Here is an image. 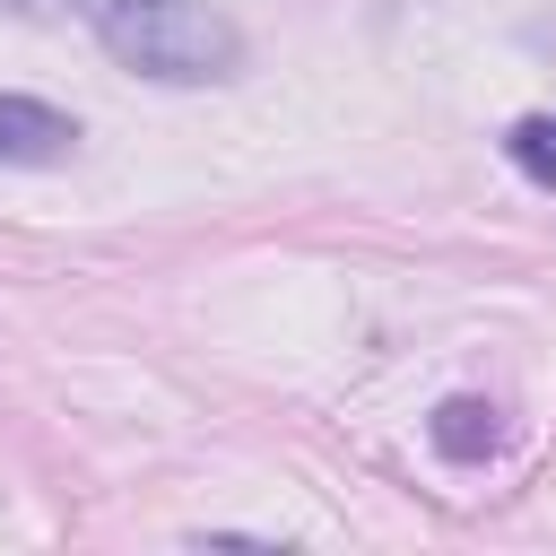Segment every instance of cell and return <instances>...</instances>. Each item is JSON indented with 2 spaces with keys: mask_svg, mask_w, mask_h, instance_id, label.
<instances>
[{
  "mask_svg": "<svg viewBox=\"0 0 556 556\" xmlns=\"http://www.w3.org/2000/svg\"><path fill=\"white\" fill-rule=\"evenodd\" d=\"M504 156H513V174H521V182L556 191V122H547V113H521V122L504 130Z\"/></svg>",
  "mask_w": 556,
  "mask_h": 556,
  "instance_id": "cell-4",
  "label": "cell"
},
{
  "mask_svg": "<svg viewBox=\"0 0 556 556\" xmlns=\"http://www.w3.org/2000/svg\"><path fill=\"white\" fill-rule=\"evenodd\" d=\"M0 9H17V17H26V9H43V0H0Z\"/></svg>",
  "mask_w": 556,
  "mask_h": 556,
  "instance_id": "cell-5",
  "label": "cell"
},
{
  "mask_svg": "<svg viewBox=\"0 0 556 556\" xmlns=\"http://www.w3.org/2000/svg\"><path fill=\"white\" fill-rule=\"evenodd\" d=\"M426 443H434V460H452V469H486V460L504 452V408H495L486 391H452V400H434Z\"/></svg>",
  "mask_w": 556,
  "mask_h": 556,
  "instance_id": "cell-3",
  "label": "cell"
},
{
  "mask_svg": "<svg viewBox=\"0 0 556 556\" xmlns=\"http://www.w3.org/2000/svg\"><path fill=\"white\" fill-rule=\"evenodd\" d=\"M70 156H78V113H61V104H43V96L0 87V165L43 174V165H70Z\"/></svg>",
  "mask_w": 556,
  "mask_h": 556,
  "instance_id": "cell-2",
  "label": "cell"
},
{
  "mask_svg": "<svg viewBox=\"0 0 556 556\" xmlns=\"http://www.w3.org/2000/svg\"><path fill=\"white\" fill-rule=\"evenodd\" d=\"M70 17L156 87H226L243 70V35L208 0H70Z\"/></svg>",
  "mask_w": 556,
  "mask_h": 556,
  "instance_id": "cell-1",
  "label": "cell"
}]
</instances>
